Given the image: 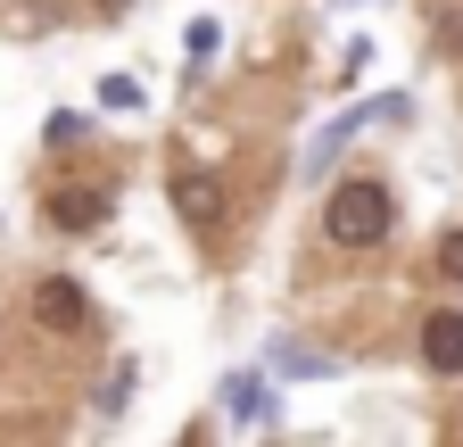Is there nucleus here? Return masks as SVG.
Masks as SVG:
<instances>
[{
	"label": "nucleus",
	"mask_w": 463,
	"mask_h": 447,
	"mask_svg": "<svg viewBox=\"0 0 463 447\" xmlns=\"http://www.w3.org/2000/svg\"><path fill=\"white\" fill-rule=\"evenodd\" d=\"M174 207L191 224H223V183L215 175H174Z\"/></svg>",
	"instance_id": "nucleus-4"
},
{
	"label": "nucleus",
	"mask_w": 463,
	"mask_h": 447,
	"mask_svg": "<svg viewBox=\"0 0 463 447\" xmlns=\"http://www.w3.org/2000/svg\"><path fill=\"white\" fill-rule=\"evenodd\" d=\"M422 365L447 373V381L463 373V315H455V307H439V315L422 323Z\"/></svg>",
	"instance_id": "nucleus-3"
},
{
	"label": "nucleus",
	"mask_w": 463,
	"mask_h": 447,
	"mask_svg": "<svg viewBox=\"0 0 463 447\" xmlns=\"http://www.w3.org/2000/svg\"><path fill=\"white\" fill-rule=\"evenodd\" d=\"M83 315H91V299H83V290L67 282V273H50V282H33V323H42V331H75Z\"/></svg>",
	"instance_id": "nucleus-2"
},
{
	"label": "nucleus",
	"mask_w": 463,
	"mask_h": 447,
	"mask_svg": "<svg viewBox=\"0 0 463 447\" xmlns=\"http://www.w3.org/2000/svg\"><path fill=\"white\" fill-rule=\"evenodd\" d=\"M430 33H439L447 59H463V9H439V17H430Z\"/></svg>",
	"instance_id": "nucleus-7"
},
{
	"label": "nucleus",
	"mask_w": 463,
	"mask_h": 447,
	"mask_svg": "<svg viewBox=\"0 0 463 447\" xmlns=\"http://www.w3.org/2000/svg\"><path fill=\"white\" fill-rule=\"evenodd\" d=\"M99 215H108V191H58L50 199V224H58V233H91Z\"/></svg>",
	"instance_id": "nucleus-5"
},
{
	"label": "nucleus",
	"mask_w": 463,
	"mask_h": 447,
	"mask_svg": "<svg viewBox=\"0 0 463 447\" xmlns=\"http://www.w3.org/2000/svg\"><path fill=\"white\" fill-rule=\"evenodd\" d=\"M389 224H397V199H389L381 183H339V191L323 199V233H331V249H381Z\"/></svg>",
	"instance_id": "nucleus-1"
},
{
	"label": "nucleus",
	"mask_w": 463,
	"mask_h": 447,
	"mask_svg": "<svg viewBox=\"0 0 463 447\" xmlns=\"http://www.w3.org/2000/svg\"><path fill=\"white\" fill-rule=\"evenodd\" d=\"M125 389H133V365H116V373H108V389H99V414L125 406Z\"/></svg>",
	"instance_id": "nucleus-8"
},
{
	"label": "nucleus",
	"mask_w": 463,
	"mask_h": 447,
	"mask_svg": "<svg viewBox=\"0 0 463 447\" xmlns=\"http://www.w3.org/2000/svg\"><path fill=\"white\" fill-rule=\"evenodd\" d=\"M439 273H447V282H463V233L439 241Z\"/></svg>",
	"instance_id": "nucleus-10"
},
{
	"label": "nucleus",
	"mask_w": 463,
	"mask_h": 447,
	"mask_svg": "<svg viewBox=\"0 0 463 447\" xmlns=\"http://www.w3.org/2000/svg\"><path fill=\"white\" fill-rule=\"evenodd\" d=\"M99 100H108V108H141V83H125V75H108V83H99Z\"/></svg>",
	"instance_id": "nucleus-9"
},
{
	"label": "nucleus",
	"mask_w": 463,
	"mask_h": 447,
	"mask_svg": "<svg viewBox=\"0 0 463 447\" xmlns=\"http://www.w3.org/2000/svg\"><path fill=\"white\" fill-rule=\"evenodd\" d=\"M223 414H232V423H257V414H273V389H265L257 373H232V381H223Z\"/></svg>",
	"instance_id": "nucleus-6"
}]
</instances>
